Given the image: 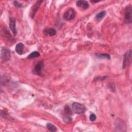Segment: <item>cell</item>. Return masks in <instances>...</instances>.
<instances>
[{
	"instance_id": "6da1fadb",
	"label": "cell",
	"mask_w": 132,
	"mask_h": 132,
	"mask_svg": "<svg viewBox=\"0 0 132 132\" xmlns=\"http://www.w3.org/2000/svg\"><path fill=\"white\" fill-rule=\"evenodd\" d=\"M72 108L74 113L76 114H82L86 111V108L84 104L77 102L72 104Z\"/></svg>"
},
{
	"instance_id": "7a4b0ae2",
	"label": "cell",
	"mask_w": 132,
	"mask_h": 132,
	"mask_svg": "<svg viewBox=\"0 0 132 132\" xmlns=\"http://www.w3.org/2000/svg\"><path fill=\"white\" fill-rule=\"evenodd\" d=\"M131 61V50L130 49L127 51L123 55V65L122 69H125L126 67H128L130 64Z\"/></svg>"
},
{
	"instance_id": "3957f363",
	"label": "cell",
	"mask_w": 132,
	"mask_h": 132,
	"mask_svg": "<svg viewBox=\"0 0 132 132\" xmlns=\"http://www.w3.org/2000/svg\"><path fill=\"white\" fill-rule=\"evenodd\" d=\"M132 8L130 5H127L125 9L124 22L125 23H131L132 21Z\"/></svg>"
},
{
	"instance_id": "277c9868",
	"label": "cell",
	"mask_w": 132,
	"mask_h": 132,
	"mask_svg": "<svg viewBox=\"0 0 132 132\" xmlns=\"http://www.w3.org/2000/svg\"><path fill=\"white\" fill-rule=\"evenodd\" d=\"M76 15V11L73 8H69L66 10L63 15V18L66 21H71L74 19Z\"/></svg>"
},
{
	"instance_id": "5b68a950",
	"label": "cell",
	"mask_w": 132,
	"mask_h": 132,
	"mask_svg": "<svg viewBox=\"0 0 132 132\" xmlns=\"http://www.w3.org/2000/svg\"><path fill=\"white\" fill-rule=\"evenodd\" d=\"M126 126L125 122L121 119H117L115 121L114 129L116 131H125L126 130Z\"/></svg>"
},
{
	"instance_id": "8992f818",
	"label": "cell",
	"mask_w": 132,
	"mask_h": 132,
	"mask_svg": "<svg viewBox=\"0 0 132 132\" xmlns=\"http://www.w3.org/2000/svg\"><path fill=\"white\" fill-rule=\"evenodd\" d=\"M44 67V63L42 61H39L36 63L33 69L32 72L35 74L41 76L42 71Z\"/></svg>"
},
{
	"instance_id": "52a82bcc",
	"label": "cell",
	"mask_w": 132,
	"mask_h": 132,
	"mask_svg": "<svg viewBox=\"0 0 132 132\" xmlns=\"http://www.w3.org/2000/svg\"><path fill=\"white\" fill-rule=\"evenodd\" d=\"M1 57L5 61H7L10 58V50L5 47H3L1 50Z\"/></svg>"
},
{
	"instance_id": "ba28073f",
	"label": "cell",
	"mask_w": 132,
	"mask_h": 132,
	"mask_svg": "<svg viewBox=\"0 0 132 132\" xmlns=\"http://www.w3.org/2000/svg\"><path fill=\"white\" fill-rule=\"evenodd\" d=\"M42 2H43L42 1H38L36 2L35 5L31 7V11H30V14L31 18H34L37 11L39 9V7H40V5Z\"/></svg>"
},
{
	"instance_id": "9c48e42d",
	"label": "cell",
	"mask_w": 132,
	"mask_h": 132,
	"mask_svg": "<svg viewBox=\"0 0 132 132\" xmlns=\"http://www.w3.org/2000/svg\"><path fill=\"white\" fill-rule=\"evenodd\" d=\"M76 6L80 8L81 10H84L88 9L89 7V3L86 1H78L76 2Z\"/></svg>"
},
{
	"instance_id": "30bf717a",
	"label": "cell",
	"mask_w": 132,
	"mask_h": 132,
	"mask_svg": "<svg viewBox=\"0 0 132 132\" xmlns=\"http://www.w3.org/2000/svg\"><path fill=\"white\" fill-rule=\"evenodd\" d=\"M9 27L13 34L15 36L17 34V30L16 29L15 20L13 18H10L9 19Z\"/></svg>"
},
{
	"instance_id": "8fae6325",
	"label": "cell",
	"mask_w": 132,
	"mask_h": 132,
	"mask_svg": "<svg viewBox=\"0 0 132 132\" xmlns=\"http://www.w3.org/2000/svg\"><path fill=\"white\" fill-rule=\"evenodd\" d=\"M43 33L46 36H54L56 34V30L53 28H46L43 30Z\"/></svg>"
},
{
	"instance_id": "7c38bea8",
	"label": "cell",
	"mask_w": 132,
	"mask_h": 132,
	"mask_svg": "<svg viewBox=\"0 0 132 132\" xmlns=\"http://www.w3.org/2000/svg\"><path fill=\"white\" fill-rule=\"evenodd\" d=\"M15 50L19 55H22L24 50V44L22 43H18L15 46Z\"/></svg>"
},
{
	"instance_id": "4fadbf2b",
	"label": "cell",
	"mask_w": 132,
	"mask_h": 132,
	"mask_svg": "<svg viewBox=\"0 0 132 132\" xmlns=\"http://www.w3.org/2000/svg\"><path fill=\"white\" fill-rule=\"evenodd\" d=\"M96 56L100 59H110V56L109 54H103V53H96Z\"/></svg>"
},
{
	"instance_id": "5bb4252c",
	"label": "cell",
	"mask_w": 132,
	"mask_h": 132,
	"mask_svg": "<svg viewBox=\"0 0 132 132\" xmlns=\"http://www.w3.org/2000/svg\"><path fill=\"white\" fill-rule=\"evenodd\" d=\"M106 13L105 11H102L98 12L95 15V19L98 21L102 20L103 18H104V16L106 15Z\"/></svg>"
},
{
	"instance_id": "9a60e30c",
	"label": "cell",
	"mask_w": 132,
	"mask_h": 132,
	"mask_svg": "<svg viewBox=\"0 0 132 132\" xmlns=\"http://www.w3.org/2000/svg\"><path fill=\"white\" fill-rule=\"evenodd\" d=\"M40 56V53L39 52L37 51H34L33 52L31 53L28 56L27 58L28 59H32L36 57H38Z\"/></svg>"
},
{
	"instance_id": "2e32d148",
	"label": "cell",
	"mask_w": 132,
	"mask_h": 132,
	"mask_svg": "<svg viewBox=\"0 0 132 132\" xmlns=\"http://www.w3.org/2000/svg\"><path fill=\"white\" fill-rule=\"evenodd\" d=\"M46 127L47 128L50 130V131H53V132H54V131H57V128L53 124H52V123H47L46 124Z\"/></svg>"
},
{
	"instance_id": "e0dca14e",
	"label": "cell",
	"mask_w": 132,
	"mask_h": 132,
	"mask_svg": "<svg viewBox=\"0 0 132 132\" xmlns=\"http://www.w3.org/2000/svg\"><path fill=\"white\" fill-rule=\"evenodd\" d=\"M63 119L64 122L66 123H70L72 121V119L71 116H69L67 114V116H64L63 117Z\"/></svg>"
},
{
	"instance_id": "ac0fdd59",
	"label": "cell",
	"mask_w": 132,
	"mask_h": 132,
	"mask_svg": "<svg viewBox=\"0 0 132 132\" xmlns=\"http://www.w3.org/2000/svg\"><path fill=\"white\" fill-rule=\"evenodd\" d=\"M64 112L66 113V114L69 116H71L72 114V111L70 108L68 106H66L64 107Z\"/></svg>"
},
{
	"instance_id": "d6986e66",
	"label": "cell",
	"mask_w": 132,
	"mask_h": 132,
	"mask_svg": "<svg viewBox=\"0 0 132 132\" xmlns=\"http://www.w3.org/2000/svg\"><path fill=\"white\" fill-rule=\"evenodd\" d=\"M96 119V116L94 113H91L89 116V119L92 122L95 121Z\"/></svg>"
},
{
	"instance_id": "ffe728a7",
	"label": "cell",
	"mask_w": 132,
	"mask_h": 132,
	"mask_svg": "<svg viewBox=\"0 0 132 132\" xmlns=\"http://www.w3.org/2000/svg\"><path fill=\"white\" fill-rule=\"evenodd\" d=\"M13 5L16 7H18V8H21L22 7V4L20 3H19L18 1H14L13 2Z\"/></svg>"
},
{
	"instance_id": "44dd1931",
	"label": "cell",
	"mask_w": 132,
	"mask_h": 132,
	"mask_svg": "<svg viewBox=\"0 0 132 132\" xmlns=\"http://www.w3.org/2000/svg\"><path fill=\"white\" fill-rule=\"evenodd\" d=\"M99 2V1H91V2L92 3H97V2Z\"/></svg>"
}]
</instances>
